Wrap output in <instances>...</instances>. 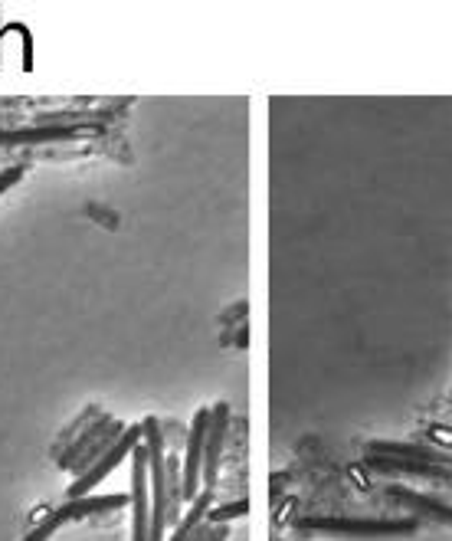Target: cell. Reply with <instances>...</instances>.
I'll list each match as a JSON object with an SVG mask.
<instances>
[{
	"instance_id": "cell-1",
	"label": "cell",
	"mask_w": 452,
	"mask_h": 541,
	"mask_svg": "<svg viewBox=\"0 0 452 541\" xmlns=\"http://www.w3.org/2000/svg\"><path fill=\"white\" fill-rule=\"evenodd\" d=\"M299 532H325V535H351V538H397L413 535L416 519H348V515H308L295 522Z\"/></svg>"
},
{
	"instance_id": "cell-2",
	"label": "cell",
	"mask_w": 452,
	"mask_h": 541,
	"mask_svg": "<svg viewBox=\"0 0 452 541\" xmlns=\"http://www.w3.org/2000/svg\"><path fill=\"white\" fill-rule=\"evenodd\" d=\"M135 446H141V423H135V427H125V433L118 437L115 443H112V450L102 456L99 463H95L92 469H86L79 479H73V486L66 489V496H69V502L73 499H82V496H89V489H95L99 482L112 473V469L122 463V460H128V456L135 453Z\"/></svg>"
},
{
	"instance_id": "cell-3",
	"label": "cell",
	"mask_w": 452,
	"mask_h": 541,
	"mask_svg": "<svg viewBox=\"0 0 452 541\" xmlns=\"http://www.w3.org/2000/svg\"><path fill=\"white\" fill-rule=\"evenodd\" d=\"M226 427H230V407H226V404L220 401V404H213V407H210V427H207V440H204V473H200V482H204V489H207V492L217 489Z\"/></svg>"
},
{
	"instance_id": "cell-4",
	"label": "cell",
	"mask_w": 452,
	"mask_h": 541,
	"mask_svg": "<svg viewBox=\"0 0 452 541\" xmlns=\"http://www.w3.org/2000/svg\"><path fill=\"white\" fill-rule=\"evenodd\" d=\"M132 502H135V522H132V541H148L151 525V482H148V453L145 446H135L132 456Z\"/></svg>"
},
{
	"instance_id": "cell-5",
	"label": "cell",
	"mask_w": 452,
	"mask_h": 541,
	"mask_svg": "<svg viewBox=\"0 0 452 541\" xmlns=\"http://www.w3.org/2000/svg\"><path fill=\"white\" fill-rule=\"evenodd\" d=\"M364 466L371 473H407V476H423V479H436V482H452V473L443 466L433 463H416V460H400V456H377L367 453Z\"/></svg>"
},
{
	"instance_id": "cell-6",
	"label": "cell",
	"mask_w": 452,
	"mask_h": 541,
	"mask_svg": "<svg viewBox=\"0 0 452 541\" xmlns=\"http://www.w3.org/2000/svg\"><path fill=\"white\" fill-rule=\"evenodd\" d=\"M76 128H7L0 132V148H23V145H53V141H76Z\"/></svg>"
},
{
	"instance_id": "cell-7",
	"label": "cell",
	"mask_w": 452,
	"mask_h": 541,
	"mask_svg": "<svg viewBox=\"0 0 452 541\" xmlns=\"http://www.w3.org/2000/svg\"><path fill=\"white\" fill-rule=\"evenodd\" d=\"M384 492H387V496L394 499V502L407 505V509H413V512L430 515V519L443 522V525H452V505H443V502L423 496V492H413V489H407V486H387Z\"/></svg>"
},
{
	"instance_id": "cell-8",
	"label": "cell",
	"mask_w": 452,
	"mask_h": 541,
	"mask_svg": "<svg viewBox=\"0 0 452 541\" xmlns=\"http://www.w3.org/2000/svg\"><path fill=\"white\" fill-rule=\"evenodd\" d=\"M105 122H112V112H76V109H69V112H40V115H33L30 125H37V128H79L82 125H105Z\"/></svg>"
},
{
	"instance_id": "cell-9",
	"label": "cell",
	"mask_w": 452,
	"mask_h": 541,
	"mask_svg": "<svg viewBox=\"0 0 452 541\" xmlns=\"http://www.w3.org/2000/svg\"><path fill=\"white\" fill-rule=\"evenodd\" d=\"M128 505V496H82V499H73L66 502L63 509H56L63 515L66 522H79V519H89V515H99V512H115Z\"/></svg>"
},
{
	"instance_id": "cell-10",
	"label": "cell",
	"mask_w": 452,
	"mask_h": 541,
	"mask_svg": "<svg viewBox=\"0 0 452 541\" xmlns=\"http://www.w3.org/2000/svg\"><path fill=\"white\" fill-rule=\"evenodd\" d=\"M112 423H115V417H109V414H99V417H95V420L89 423V427H86V430H82V433H79V437H76L73 443H69V446H66V450H63V453H59V456H56V463H59V469H73V466H76V460H79V456H82V453H86V450H89V446H92L95 440H99V437H102V433H105V430H109V427H112Z\"/></svg>"
},
{
	"instance_id": "cell-11",
	"label": "cell",
	"mask_w": 452,
	"mask_h": 541,
	"mask_svg": "<svg viewBox=\"0 0 452 541\" xmlns=\"http://www.w3.org/2000/svg\"><path fill=\"white\" fill-rule=\"evenodd\" d=\"M122 433H125V423H122V420H115V423H112V427H109V430H105V433H102V437H99V440H95V443L89 446V450H86V453H82V456H79V460H76V466H73V469H69V473H73V476L79 479L82 473H86V469H92L95 463H99V460H102V456H105V453H109V450H112V443H115L118 437H122Z\"/></svg>"
},
{
	"instance_id": "cell-12",
	"label": "cell",
	"mask_w": 452,
	"mask_h": 541,
	"mask_svg": "<svg viewBox=\"0 0 452 541\" xmlns=\"http://www.w3.org/2000/svg\"><path fill=\"white\" fill-rule=\"evenodd\" d=\"M210 502H213V492H200V496L194 499V505H190V512L181 515V522H177V528L171 532V541H187L190 535H194V528L207 519V512H210Z\"/></svg>"
},
{
	"instance_id": "cell-13",
	"label": "cell",
	"mask_w": 452,
	"mask_h": 541,
	"mask_svg": "<svg viewBox=\"0 0 452 541\" xmlns=\"http://www.w3.org/2000/svg\"><path fill=\"white\" fill-rule=\"evenodd\" d=\"M99 414H102V410H99V407H86V410H82V414H79V417H76L73 423H69V427H66V430H63V433H59V437H56V446H53V456H59V453H63V450H66V446H69V443H73V440L79 437V433H82V430H86V427H89V423H92L95 417H99Z\"/></svg>"
},
{
	"instance_id": "cell-14",
	"label": "cell",
	"mask_w": 452,
	"mask_h": 541,
	"mask_svg": "<svg viewBox=\"0 0 452 541\" xmlns=\"http://www.w3.org/2000/svg\"><path fill=\"white\" fill-rule=\"evenodd\" d=\"M249 512V499H236V502H226L220 505V509H210L207 512V525H226V522H233V519H240V515Z\"/></svg>"
},
{
	"instance_id": "cell-15",
	"label": "cell",
	"mask_w": 452,
	"mask_h": 541,
	"mask_svg": "<svg viewBox=\"0 0 452 541\" xmlns=\"http://www.w3.org/2000/svg\"><path fill=\"white\" fill-rule=\"evenodd\" d=\"M63 525H66V519H63V515H59V512H53L50 519H46V522H40V525L33 528V532H30L27 538H23V541H46V538H53V535H56V528H63Z\"/></svg>"
},
{
	"instance_id": "cell-16",
	"label": "cell",
	"mask_w": 452,
	"mask_h": 541,
	"mask_svg": "<svg viewBox=\"0 0 452 541\" xmlns=\"http://www.w3.org/2000/svg\"><path fill=\"white\" fill-rule=\"evenodd\" d=\"M23 174H27V171H23V164H17V168H4V171H0V194L10 191V187H14V184L23 178Z\"/></svg>"
},
{
	"instance_id": "cell-17",
	"label": "cell",
	"mask_w": 452,
	"mask_h": 541,
	"mask_svg": "<svg viewBox=\"0 0 452 541\" xmlns=\"http://www.w3.org/2000/svg\"><path fill=\"white\" fill-rule=\"evenodd\" d=\"M210 535H213V525H207V522H200V525L194 528V535H190L187 541H210Z\"/></svg>"
}]
</instances>
